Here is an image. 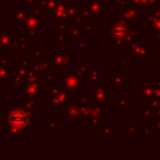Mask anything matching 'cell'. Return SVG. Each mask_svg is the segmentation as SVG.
Instances as JSON below:
<instances>
[{"instance_id": "6da1fadb", "label": "cell", "mask_w": 160, "mask_h": 160, "mask_svg": "<svg viewBox=\"0 0 160 160\" xmlns=\"http://www.w3.org/2000/svg\"><path fill=\"white\" fill-rule=\"evenodd\" d=\"M10 122L14 126H24V124L26 122V115L22 111H14L10 115Z\"/></svg>"}]
</instances>
